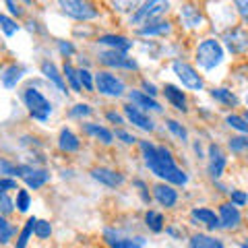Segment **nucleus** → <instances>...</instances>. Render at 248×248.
<instances>
[{"label": "nucleus", "instance_id": "7ed1b4c3", "mask_svg": "<svg viewBox=\"0 0 248 248\" xmlns=\"http://www.w3.org/2000/svg\"><path fill=\"white\" fill-rule=\"evenodd\" d=\"M23 102H25L29 114L33 116L35 120L46 122L52 116V104L46 99V95L42 91H37L33 87H27L23 91Z\"/></svg>", "mask_w": 248, "mask_h": 248}, {"label": "nucleus", "instance_id": "1a4fd4ad", "mask_svg": "<svg viewBox=\"0 0 248 248\" xmlns=\"http://www.w3.org/2000/svg\"><path fill=\"white\" fill-rule=\"evenodd\" d=\"M99 62L106 66H112V68H126V71H137V62L133 58H128L124 52L118 50H108L99 54Z\"/></svg>", "mask_w": 248, "mask_h": 248}, {"label": "nucleus", "instance_id": "bb28decb", "mask_svg": "<svg viewBox=\"0 0 248 248\" xmlns=\"http://www.w3.org/2000/svg\"><path fill=\"white\" fill-rule=\"evenodd\" d=\"M211 97L215 99V102L223 104V106H236L238 104V97L226 87H213L211 89Z\"/></svg>", "mask_w": 248, "mask_h": 248}, {"label": "nucleus", "instance_id": "09e8293b", "mask_svg": "<svg viewBox=\"0 0 248 248\" xmlns=\"http://www.w3.org/2000/svg\"><path fill=\"white\" fill-rule=\"evenodd\" d=\"M58 50H60V54H64V56H71V54H75V46L68 42H58Z\"/></svg>", "mask_w": 248, "mask_h": 248}, {"label": "nucleus", "instance_id": "7c9ffc66", "mask_svg": "<svg viewBox=\"0 0 248 248\" xmlns=\"http://www.w3.org/2000/svg\"><path fill=\"white\" fill-rule=\"evenodd\" d=\"M145 221H147V228H149L151 232H161L164 230V215L157 213V211H147Z\"/></svg>", "mask_w": 248, "mask_h": 248}, {"label": "nucleus", "instance_id": "f257e3e1", "mask_svg": "<svg viewBox=\"0 0 248 248\" xmlns=\"http://www.w3.org/2000/svg\"><path fill=\"white\" fill-rule=\"evenodd\" d=\"M139 145H141L147 168L157 178H161V180H166L170 184H176V186H184L188 182V176H186L184 170L176 166L170 149H166V147H155L149 141H141Z\"/></svg>", "mask_w": 248, "mask_h": 248}, {"label": "nucleus", "instance_id": "c03bdc74", "mask_svg": "<svg viewBox=\"0 0 248 248\" xmlns=\"http://www.w3.org/2000/svg\"><path fill=\"white\" fill-rule=\"evenodd\" d=\"M232 203H234L236 207H242L248 203V195L242 190H232Z\"/></svg>", "mask_w": 248, "mask_h": 248}, {"label": "nucleus", "instance_id": "6e6552de", "mask_svg": "<svg viewBox=\"0 0 248 248\" xmlns=\"http://www.w3.org/2000/svg\"><path fill=\"white\" fill-rule=\"evenodd\" d=\"M223 42H226V48L232 54H246L248 52V31L242 27L228 29L223 33Z\"/></svg>", "mask_w": 248, "mask_h": 248}, {"label": "nucleus", "instance_id": "6e6d98bb", "mask_svg": "<svg viewBox=\"0 0 248 248\" xmlns=\"http://www.w3.org/2000/svg\"><path fill=\"white\" fill-rule=\"evenodd\" d=\"M246 120H248V116H246Z\"/></svg>", "mask_w": 248, "mask_h": 248}, {"label": "nucleus", "instance_id": "473e14b6", "mask_svg": "<svg viewBox=\"0 0 248 248\" xmlns=\"http://www.w3.org/2000/svg\"><path fill=\"white\" fill-rule=\"evenodd\" d=\"M226 122L230 124L232 128H236L238 133H242V135H248V120L242 118V116H236V114H230Z\"/></svg>", "mask_w": 248, "mask_h": 248}, {"label": "nucleus", "instance_id": "79ce46f5", "mask_svg": "<svg viewBox=\"0 0 248 248\" xmlns=\"http://www.w3.org/2000/svg\"><path fill=\"white\" fill-rule=\"evenodd\" d=\"M236 4V11L240 15V19L244 21V25L248 27V0H234Z\"/></svg>", "mask_w": 248, "mask_h": 248}, {"label": "nucleus", "instance_id": "a19ab883", "mask_svg": "<svg viewBox=\"0 0 248 248\" xmlns=\"http://www.w3.org/2000/svg\"><path fill=\"white\" fill-rule=\"evenodd\" d=\"M0 174L2 176H17L19 174V166H13L11 161L0 159Z\"/></svg>", "mask_w": 248, "mask_h": 248}, {"label": "nucleus", "instance_id": "0eeeda50", "mask_svg": "<svg viewBox=\"0 0 248 248\" xmlns=\"http://www.w3.org/2000/svg\"><path fill=\"white\" fill-rule=\"evenodd\" d=\"M95 87H97L99 93H104V95H110V97H120L122 93L126 91L122 79H118L116 75L106 73V71L95 75Z\"/></svg>", "mask_w": 248, "mask_h": 248}, {"label": "nucleus", "instance_id": "9d476101", "mask_svg": "<svg viewBox=\"0 0 248 248\" xmlns=\"http://www.w3.org/2000/svg\"><path fill=\"white\" fill-rule=\"evenodd\" d=\"M19 178H23L25 180V184L29 186V188H40V186H44L46 182L50 180V174L46 172V170H35L31 166H19Z\"/></svg>", "mask_w": 248, "mask_h": 248}, {"label": "nucleus", "instance_id": "423d86ee", "mask_svg": "<svg viewBox=\"0 0 248 248\" xmlns=\"http://www.w3.org/2000/svg\"><path fill=\"white\" fill-rule=\"evenodd\" d=\"M174 73L176 77L180 79V83L184 85L186 89H190V91H201L203 89V77H201L197 73V68L195 66H190L188 62H184V60H174Z\"/></svg>", "mask_w": 248, "mask_h": 248}, {"label": "nucleus", "instance_id": "393cba45", "mask_svg": "<svg viewBox=\"0 0 248 248\" xmlns=\"http://www.w3.org/2000/svg\"><path fill=\"white\" fill-rule=\"evenodd\" d=\"M83 128H85V133H87V135L99 139V141H102L104 145H110V143L114 141V133H112V130H108V128H104V126H99V124L87 122Z\"/></svg>", "mask_w": 248, "mask_h": 248}, {"label": "nucleus", "instance_id": "b1692460", "mask_svg": "<svg viewBox=\"0 0 248 248\" xmlns=\"http://www.w3.org/2000/svg\"><path fill=\"white\" fill-rule=\"evenodd\" d=\"M97 42L104 44V46H110L112 50L124 52V54H126L130 48H133V42H130L128 37H124V35H102Z\"/></svg>", "mask_w": 248, "mask_h": 248}, {"label": "nucleus", "instance_id": "2f4dec72", "mask_svg": "<svg viewBox=\"0 0 248 248\" xmlns=\"http://www.w3.org/2000/svg\"><path fill=\"white\" fill-rule=\"evenodd\" d=\"M0 29H2V33L6 37H13L19 31V25H17V21L15 19H11V17H6V15L0 13Z\"/></svg>", "mask_w": 248, "mask_h": 248}, {"label": "nucleus", "instance_id": "603ef678", "mask_svg": "<svg viewBox=\"0 0 248 248\" xmlns=\"http://www.w3.org/2000/svg\"><path fill=\"white\" fill-rule=\"evenodd\" d=\"M23 2H25V4H31V2H33V0H23Z\"/></svg>", "mask_w": 248, "mask_h": 248}, {"label": "nucleus", "instance_id": "5fc2aeb1", "mask_svg": "<svg viewBox=\"0 0 248 248\" xmlns=\"http://www.w3.org/2000/svg\"><path fill=\"white\" fill-rule=\"evenodd\" d=\"M244 248H248V244H244Z\"/></svg>", "mask_w": 248, "mask_h": 248}, {"label": "nucleus", "instance_id": "2eb2a0df", "mask_svg": "<svg viewBox=\"0 0 248 248\" xmlns=\"http://www.w3.org/2000/svg\"><path fill=\"white\" fill-rule=\"evenodd\" d=\"M219 221H221V228H228V230H236L242 221V215H240L238 207L234 203H223L219 207Z\"/></svg>", "mask_w": 248, "mask_h": 248}, {"label": "nucleus", "instance_id": "4be33fe9", "mask_svg": "<svg viewBox=\"0 0 248 248\" xmlns=\"http://www.w3.org/2000/svg\"><path fill=\"white\" fill-rule=\"evenodd\" d=\"M164 93H166V99L176 108L178 112H182V114L188 112V106H186V97H184V93L178 89V87H174V85H166Z\"/></svg>", "mask_w": 248, "mask_h": 248}, {"label": "nucleus", "instance_id": "37998d69", "mask_svg": "<svg viewBox=\"0 0 248 248\" xmlns=\"http://www.w3.org/2000/svg\"><path fill=\"white\" fill-rule=\"evenodd\" d=\"M89 114H91V108L87 104H77L73 110H71L73 118H83V116H89Z\"/></svg>", "mask_w": 248, "mask_h": 248}, {"label": "nucleus", "instance_id": "49530a36", "mask_svg": "<svg viewBox=\"0 0 248 248\" xmlns=\"http://www.w3.org/2000/svg\"><path fill=\"white\" fill-rule=\"evenodd\" d=\"M17 188V180H13V178H0V190H15Z\"/></svg>", "mask_w": 248, "mask_h": 248}, {"label": "nucleus", "instance_id": "58836bf2", "mask_svg": "<svg viewBox=\"0 0 248 248\" xmlns=\"http://www.w3.org/2000/svg\"><path fill=\"white\" fill-rule=\"evenodd\" d=\"M33 234H35L37 238H48V236L52 234V226H50V221H42V219H37Z\"/></svg>", "mask_w": 248, "mask_h": 248}, {"label": "nucleus", "instance_id": "f704fd0d", "mask_svg": "<svg viewBox=\"0 0 248 248\" xmlns=\"http://www.w3.org/2000/svg\"><path fill=\"white\" fill-rule=\"evenodd\" d=\"M166 124H168V130H170V133H172L176 139H180V141H186V139H188V133H186V128H184L178 120H168Z\"/></svg>", "mask_w": 248, "mask_h": 248}, {"label": "nucleus", "instance_id": "4c0bfd02", "mask_svg": "<svg viewBox=\"0 0 248 248\" xmlns=\"http://www.w3.org/2000/svg\"><path fill=\"white\" fill-rule=\"evenodd\" d=\"M13 209H15V203L11 201V197L4 190H0V215H9L13 213Z\"/></svg>", "mask_w": 248, "mask_h": 248}, {"label": "nucleus", "instance_id": "9b49d317", "mask_svg": "<svg viewBox=\"0 0 248 248\" xmlns=\"http://www.w3.org/2000/svg\"><path fill=\"white\" fill-rule=\"evenodd\" d=\"M104 238L110 248H143L145 246V238L137 236V238H124L120 236L118 232L114 230H106L104 232Z\"/></svg>", "mask_w": 248, "mask_h": 248}, {"label": "nucleus", "instance_id": "f03ea898", "mask_svg": "<svg viewBox=\"0 0 248 248\" xmlns=\"http://www.w3.org/2000/svg\"><path fill=\"white\" fill-rule=\"evenodd\" d=\"M197 64L205 71H213L215 66H219L223 62V48L217 40H203L197 46Z\"/></svg>", "mask_w": 248, "mask_h": 248}, {"label": "nucleus", "instance_id": "f3484780", "mask_svg": "<svg viewBox=\"0 0 248 248\" xmlns=\"http://www.w3.org/2000/svg\"><path fill=\"white\" fill-rule=\"evenodd\" d=\"M42 73L46 75V79L56 85V89H58L60 93H66V91H68V85L64 83V77L58 73V68H56V64H54V62H50V60L42 62Z\"/></svg>", "mask_w": 248, "mask_h": 248}, {"label": "nucleus", "instance_id": "a211bd4d", "mask_svg": "<svg viewBox=\"0 0 248 248\" xmlns=\"http://www.w3.org/2000/svg\"><path fill=\"white\" fill-rule=\"evenodd\" d=\"M153 195H155V201L164 207H174L178 201V192L170 184H157L153 188Z\"/></svg>", "mask_w": 248, "mask_h": 248}, {"label": "nucleus", "instance_id": "864d4df0", "mask_svg": "<svg viewBox=\"0 0 248 248\" xmlns=\"http://www.w3.org/2000/svg\"><path fill=\"white\" fill-rule=\"evenodd\" d=\"M246 106H248V91H246Z\"/></svg>", "mask_w": 248, "mask_h": 248}, {"label": "nucleus", "instance_id": "20e7f679", "mask_svg": "<svg viewBox=\"0 0 248 248\" xmlns=\"http://www.w3.org/2000/svg\"><path fill=\"white\" fill-rule=\"evenodd\" d=\"M170 0H145V2L135 11V15L130 17L133 25H145V23H151L155 19H159L161 15L168 11Z\"/></svg>", "mask_w": 248, "mask_h": 248}, {"label": "nucleus", "instance_id": "de8ad7c7", "mask_svg": "<svg viewBox=\"0 0 248 248\" xmlns=\"http://www.w3.org/2000/svg\"><path fill=\"white\" fill-rule=\"evenodd\" d=\"M116 139H120V141L126 143V145H133V143L137 141V139H135L133 135H128L126 130H116Z\"/></svg>", "mask_w": 248, "mask_h": 248}, {"label": "nucleus", "instance_id": "aec40b11", "mask_svg": "<svg viewBox=\"0 0 248 248\" xmlns=\"http://www.w3.org/2000/svg\"><path fill=\"white\" fill-rule=\"evenodd\" d=\"M172 31V25L170 21H161V19H155L151 23H145V25L139 27V35H166Z\"/></svg>", "mask_w": 248, "mask_h": 248}, {"label": "nucleus", "instance_id": "412c9836", "mask_svg": "<svg viewBox=\"0 0 248 248\" xmlns=\"http://www.w3.org/2000/svg\"><path fill=\"white\" fill-rule=\"evenodd\" d=\"M58 147H60V151H64V153H73L81 147V141L71 128H62L60 137H58Z\"/></svg>", "mask_w": 248, "mask_h": 248}, {"label": "nucleus", "instance_id": "4468645a", "mask_svg": "<svg viewBox=\"0 0 248 248\" xmlns=\"http://www.w3.org/2000/svg\"><path fill=\"white\" fill-rule=\"evenodd\" d=\"M91 178L97 180L99 184L110 186V188H116V186H120L124 182V176L120 172H116V170H110V168H93Z\"/></svg>", "mask_w": 248, "mask_h": 248}, {"label": "nucleus", "instance_id": "c9c22d12", "mask_svg": "<svg viewBox=\"0 0 248 248\" xmlns=\"http://www.w3.org/2000/svg\"><path fill=\"white\" fill-rule=\"evenodd\" d=\"M228 147L234 153H242V151H248V137H232Z\"/></svg>", "mask_w": 248, "mask_h": 248}, {"label": "nucleus", "instance_id": "dca6fc26", "mask_svg": "<svg viewBox=\"0 0 248 248\" xmlns=\"http://www.w3.org/2000/svg\"><path fill=\"white\" fill-rule=\"evenodd\" d=\"M180 21L184 23L186 29H197V27L203 25V13H201L197 6L186 4V6H182V11H180Z\"/></svg>", "mask_w": 248, "mask_h": 248}, {"label": "nucleus", "instance_id": "f8f14e48", "mask_svg": "<svg viewBox=\"0 0 248 248\" xmlns=\"http://www.w3.org/2000/svg\"><path fill=\"white\" fill-rule=\"evenodd\" d=\"M124 116H126V118L130 120L135 124V126H139L141 130H151L155 128V124H153V120L149 118V116H147L141 108L139 106H135V104H128V106H124Z\"/></svg>", "mask_w": 248, "mask_h": 248}, {"label": "nucleus", "instance_id": "5701e85b", "mask_svg": "<svg viewBox=\"0 0 248 248\" xmlns=\"http://www.w3.org/2000/svg\"><path fill=\"white\" fill-rule=\"evenodd\" d=\"M128 97H130V102H133L135 106H139V108H145V110H153V112H161V106L155 102V97L147 95L145 91H130Z\"/></svg>", "mask_w": 248, "mask_h": 248}, {"label": "nucleus", "instance_id": "39448f33", "mask_svg": "<svg viewBox=\"0 0 248 248\" xmlns=\"http://www.w3.org/2000/svg\"><path fill=\"white\" fill-rule=\"evenodd\" d=\"M58 4L66 17L77 21H91L99 15V11L87 0H58Z\"/></svg>", "mask_w": 248, "mask_h": 248}, {"label": "nucleus", "instance_id": "6ab92c4d", "mask_svg": "<svg viewBox=\"0 0 248 248\" xmlns=\"http://www.w3.org/2000/svg\"><path fill=\"white\" fill-rule=\"evenodd\" d=\"M192 219H197L199 223H205V226L209 230H217L221 228V221H219V215H215V211H211V209H192Z\"/></svg>", "mask_w": 248, "mask_h": 248}, {"label": "nucleus", "instance_id": "cd10ccee", "mask_svg": "<svg viewBox=\"0 0 248 248\" xmlns=\"http://www.w3.org/2000/svg\"><path fill=\"white\" fill-rule=\"evenodd\" d=\"M190 248H223V244H221V240H215L205 234H197L190 240Z\"/></svg>", "mask_w": 248, "mask_h": 248}, {"label": "nucleus", "instance_id": "ea45409f", "mask_svg": "<svg viewBox=\"0 0 248 248\" xmlns=\"http://www.w3.org/2000/svg\"><path fill=\"white\" fill-rule=\"evenodd\" d=\"M29 203H31L29 192H27V190H19V192H17V209H19V211L25 213L27 209H29Z\"/></svg>", "mask_w": 248, "mask_h": 248}, {"label": "nucleus", "instance_id": "ddd939ff", "mask_svg": "<svg viewBox=\"0 0 248 248\" xmlns=\"http://www.w3.org/2000/svg\"><path fill=\"white\" fill-rule=\"evenodd\" d=\"M209 176L211 178H219L223 174V170H226V155H223L221 147L219 145H209Z\"/></svg>", "mask_w": 248, "mask_h": 248}, {"label": "nucleus", "instance_id": "72a5a7b5", "mask_svg": "<svg viewBox=\"0 0 248 248\" xmlns=\"http://www.w3.org/2000/svg\"><path fill=\"white\" fill-rule=\"evenodd\" d=\"M13 236H15V228L0 215V244H9Z\"/></svg>", "mask_w": 248, "mask_h": 248}, {"label": "nucleus", "instance_id": "c85d7f7f", "mask_svg": "<svg viewBox=\"0 0 248 248\" xmlns=\"http://www.w3.org/2000/svg\"><path fill=\"white\" fill-rule=\"evenodd\" d=\"M35 223H37V219H35V217H29V219H27L25 228H23V230H21V234H19V240H17V248H27L29 238H31V234H33V230H35Z\"/></svg>", "mask_w": 248, "mask_h": 248}, {"label": "nucleus", "instance_id": "a18cd8bd", "mask_svg": "<svg viewBox=\"0 0 248 248\" xmlns=\"http://www.w3.org/2000/svg\"><path fill=\"white\" fill-rule=\"evenodd\" d=\"M4 4H6V9H9V13L13 15V17H21L23 15V9L15 2V0H4Z\"/></svg>", "mask_w": 248, "mask_h": 248}, {"label": "nucleus", "instance_id": "a878e982", "mask_svg": "<svg viewBox=\"0 0 248 248\" xmlns=\"http://www.w3.org/2000/svg\"><path fill=\"white\" fill-rule=\"evenodd\" d=\"M23 73H25V68H23V66H17V64L9 66L4 71V75H2V85L6 89H15V87H17V83L21 81Z\"/></svg>", "mask_w": 248, "mask_h": 248}, {"label": "nucleus", "instance_id": "3c124183", "mask_svg": "<svg viewBox=\"0 0 248 248\" xmlns=\"http://www.w3.org/2000/svg\"><path fill=\"white\" fill-rule=\"evenodd\" d=\"M106 116H108V120H110V122H114V124H122V116H120V114H116V112H108Z\"/></svg>", "mask_w": 248, "mask_h": 248}, {"label": "nucleus", "instance_id": "8fccbe9b", "mask_svg": "<svg viewBox=\"0 0 248 248\" xmlns=\"http://www.w3.org/2000/svg\"><path fill=\"white\" fill-rule=\"evenodd\" d=\"M143 89H145L147 95H151V97L157 95V87H155L153 83H149V81H143Z\"/></svg>", "mask_w": 248, "mask_h": 248}, {"label": "nucleus", "instance_id": "e433bc0d", "mask_svg": "<svg viewBox=\"0 0 248 248\" xmlns=\"http://www.w3.org/2000/svg\"><path fill=\"white\" fill-rule=\"evenodd\" d=\"M79 81H81V87L85 91H93V87H95V83H93V75L87 71V68H81L79 71Z\"/></svg>", "mask_w": 248, "mask_h": 248}, {"label": "nucleus", "instance_id": "c756f323", "mask_svg": "<svg viewBox=\"0 0 248 248\" xmlns=\"http://www.w3.org/2000/svg\"><path fill=\"white\" fill-rule=\"evenodd\" d=\"M64 77H66V81L71 83V87H73V91L75 93H81L83 91V87H81V81H79V71H75L73 68V64H68V62H64Z\"/></svg>", "mask_w": 248, "mask_h": 248}]
</instances>
